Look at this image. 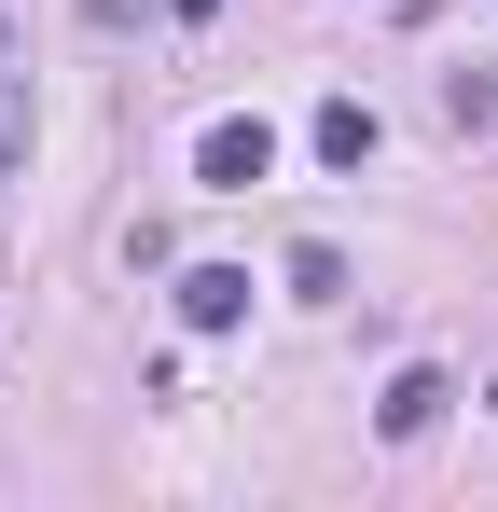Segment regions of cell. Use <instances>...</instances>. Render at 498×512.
<instances>
[{
  "label": "cell",
  "instance_id": "cell-1",
  "mask_svg": "<svg viewBox=\"0 0 498 512\" xmlns=\"http://www.w3.org/2000/svg\"><path fill=\"white\" fill-rule=\"evenodd\" d=\"M263 167H277V125H263V111H236V125L194 139V180H208V194H249Z\"/></svg>",
  "mask_w": 498,
  "mask_h": 512
},
{
  "label": "cell",
  "instance_id": "cell-2",
  "mask_svg": "<svg viewBox=\"0 0 498 512\" xmlns=\"http://www.w3.org/2000/svg\"><path fill=\"white\" fill-rule=\"evenodd\" d=\"M249 319V263H194L180 277V333H236Z\"/></svg>",
  "mask_w": 498,
  "mask_h": 512
},
{
  "label": "cell",
  "instance_id": "cell-3",
  "mask_svg": "<svg viewBox=\"0 0 498 512\" xmlns=\"http://www.w3.org/2000/svg\"><path fill=\"white\" fill-rule=\"evenodd\" d=\"M305 153H319V167H374V111H360V97H319V125H305Z\"/></svg>",
  "mask_w": 498,
  "mask_h": 512
},
{
  "label": "cell",
  "instance_id": "cell-4",
  "mask_svg": "<svg viewBox=\"0 0 498 512\" xmlns=\"http://www.w3.org/2000/svg\"><path fill=\"white\" fill-rule=\"evenodd\" d=\"M443 402H457V388H443V374L415 360V374H388V402H374V429H388V443H415V429H443Z\"/></svg>",
  "mask_w": 498,
  "mask_h": 512
},
{
  "label": "cell",
  "instance_id": "cell-5",
  "mask_svg": "<svg viewBox=\"0 0 498 512\" xmlns=\"http://www.w3.org/2000/svg\"><path fill=\"white\" fill-rule=\"evenodd\" d=\"M291 291H305V305H346V250H319V236H305V250H291Z\"/></svg>",
  "mask_w": 498,
  "mask_h": 512
},
{
  "label": "cell",
  "instance_id": "cell-6",
  "mask_svg": "<svg viewBox=\"0 0 498 512\" xmlns=\"http://www.w3.org/2000/svg\"><path fill=\"white\" fill-rule=\"evenodd\" d=\"M14 139H28V111H14V42H0V167H14Z\"/></svg>",
  "mask_w": 498,
  "mask_h": 512
},
{
  "label": "cell",
  "instance_id": "cell-7",
  "mask_svg": "<svg viewBox=\"0 0 498 512\" xmlns=\"http://www.w3.org/2000/svg\"><path fill=\"white\" fill-rule=\"evenodd\" d=\"M180 14H222V0H180Z\"/></svg>",
  "mask_w": 498,
  "mask_h": 512
}]
</instances>
